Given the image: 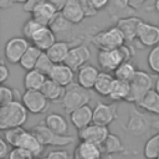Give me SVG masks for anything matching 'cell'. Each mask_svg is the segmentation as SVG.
<instances>
[{
    "mask_svg": "<svg viewBox=\"0 0 159 159\" xmlns=\"http://www.w3.org/2000/svg\"><path fill=\"white\" fill-rule=\"evenodd\" d=\"M29 111L21 101L14 99L12 102L0 106V129L22 127L27 120Z\"/></svg>",
    "mask_w": 159,
    "mask_h": 159,
    "instance_id": "6da1fadb",
    "label": "cell"
},
{
    "mask_svg": "<svg viewBox=\"0 0 159 159\" xmlns=\"http://www.w3.org/2000/svg\"><path fill=\"white\" fill-rule=\"evenodd\" d=\"M134 51L133 47L127 46L125 43L118 48L111 50H98L97 53V62L102 71L114 72L119 65L124 61H128L133 57Z\"/></svg>",
    "mask_w": 159,
    "mask_h": 159,
    "instance_id": "7a4b0ae2",
    "label": "cell"
},
{
    "mask_svg": "<svg viewBox=\"0 0 159 159\" xmlns=\"http://www.w3.org/2000/svg\"><path fill=\"white\" fill-rule=\"evenodd\" d=\"M91 99H92L91 89H87L82 87L80 83L73 82L66 87L65 94L61 99V106L65 109V112L70 114L75 109L88 104Z\"/></svg>",
    "mask_w": 159,
    "mask_h": 159,
    "instance_id": "3957f363",
    "label": "cell"
},
{
    "mask_svg": "<svg viewBox=\"0 0 159 159\" xmlns=\"http://www.w3.org/2000/svg\"><path fill=\"white\" fill-rule=\"evenodd\" d=\"M91 41L94 46L98 47V50L118 48L125 43V39L123 36V32L120 31V29L117 25L107 27V29L101 30L97 34L92 35Z\"/></svg>",
    "mask_w": 159,
    "mask_h": 159,
    "instance_id": "277c9868",
    "label": "cell"
},
{
    "mask_svg": "<svg viewBox=\"0 0 159 159\" xmlns=\"http://www.w3.org/2000/svg\"><path fill=\"white\" fill-rule=\"evenodd\" d=\"M154 82L155 80L148 72L138 70L130 81V96L128 98V102L138 104L144 98V96L154 88Z\"/></svg>",
    "mask_w": 159,
    "mask_h": 159,
    "instance_id": "5b68a950",
    "label": "cell"
},
{
    "mask_svg": "<svg viewBox=\"0 0 159 159\" xmlns=\"http://www.w3.org/2000/svg\"><path fill=\"white\" fill-rule=\"evenodd\" d=\"M37 138L46 147H67L71 145L75 142V138L72 135H61L55 133L52 129H50L45 123H40L34 125L30 129Z\"/></svg>",
    "mask_w": 159,
    "mask_h": 159,
    "instance_id": "8992f818",
    "label": "cell"
},
{
    "mask_svg": "<svg viewBox=\"0 0 159 159\" xmlns=\"http://www.w3.org/2000/svg\"><path fill=\"white\" fill-rule=\"evenodd\" d=\"M140 109V108H139ZM135 107H132L128 113V122L125 125V130L135 137H142L147 134L152 127L150 118L142 111Z\"/></svg>",
    "mask_w": 159,
    "mask_h": 159,
    "instance_id": "52a82bcc",
    "label": "cell"
},
{
    "mask_svg": "<svg viewBox=\"0 0 159 159\" xmlns=\"http://www.w3.org/2000/svg\"><path fill=\"white\" fill-rule=\"evenodd\" d=\"M21 102L24 103L29 113L32 114L45 113L50 104V101L41 92V89H25L21 97Z\"/></svg>",
    "mask_w": 159,
    "mask_h": 159,
    "instance_id": "ba28073f",
    "label": "cell"
},
{
    "mask_svg": "<svg viewBox=\"0 0 159 159\" xmlns=\"http://www.w3.org/2000/svg\"><path fill=\"white\" fill-rule=\"evenodd\" d=\"M30 42L25 36H15L6 41L4 47V56L9 63L16 65L20 62L22 55L29 48Z\"/></svg>",
    "mask_w": 159,
    "mask_h": 159,
    "instance_id": "9c48e42d",
    "label": "cell"
},
{
    "mask_svg": "<svg viewBox=\"0 0 159 159\" xmlns=\"http://www.w3.org/2000/svg\"><path fill=\"white\" fill-rule=\"evenodd\" d=\"M118 118L117 104L98 102L93 108V123L108 127Z\"/></svg>",
    "mask_w": 159,
    "mask_h": 159,
    "instance_id": "30bf717a",
    "label": "cell"
},
{
    "mask_svg": "<svg viewBox=\"0 0 159 159\" xmlns=\"http://www.w3.org/2000/svg\"><path fill=\"white\" fill-rule=\"evenodd\" d=\"M91 58V51L86 43H78L75 47H71L65 63L68 65L72 70L78 71L82 66H84Z\"/></svg>",
    "mask_w": 159,
    "mask_h": 159,
    "instance_id": "8fae6325",
    "label": "cell"
},
{
    "mask_svg": "<svg viewBox=\"0 0 159 159\" xmlns=\"http://www.w3.org/2000/svg\"><path fill=\"white\" fill-rule=\"evenodd\" d=\"M109 134V129L106 125H101L97 123H91L89 125L78 130V137L81 140L91 142L98 145H102L107 135Z\"/></svg>",
    "mask_w": 159,
    "mask_h": 159,
    "instance_id": "7c38bea8",
    "label": "cell"
},
{
    "mask_svg": "<svg viewBox=\"0 0 159 159\" xmlns=\"http://www.w3.org/2000/svg\"><path fill=\"white\" fill-rule=\"evenodd\" d=\"M137 40L144 47H154L159 45V25L149 24L143 20L138 29Z\"/></svg>",
    "mask_w": 159,
    "mask_h": 159,
    "instance_id": "4fadbf2b",
    "label": "cell"
},
{
    "mask_svg": "<svg viewBox=\"0 0 159 159\" xmlns=\"http://www.w3.org/2000/svg\"><path fill=\"white\" fill-rule=\"evenodd\" d=\"M107 11L113 21H118L123 17L134 16L137 10L129 5V0H109Z\"/></svg>",
    "mask_w": 159,
    "mask_h": 159,
    "instance_id": "5bb4252c",
    "label": "cell"
},
{
    "mask_svg": "<svg viewBox=\"0 0 159 159\" xmlns=\"http://www.w3.org/2000/svg\"><path fill=\"white\" fill-rule=\"evenodd\" d=\"M102 148L98 144L86 142V140H80L77 144L72 159H102Z\"/></svg>",
    "mask_w": 159,
    "mask_h": 159,
    "instance_id": "9a60e30c",
    "label": "cell"
},
{
    "mask_svg": "<svg viewBox=\"0 0 159 159\" xmlns=\"http://www.w3.org/2000/svg\"><path fill=\"white\" fill-rule=\"evenodd\" d=\"M48 78L56 81L57 83H60L63 87H67L68 84L75 82V70H72L65 62L55 63L48 75Z\"/></svg>",
    "mask_w": 159,
    "mask_h": 159,
    "instance_id": "2e32d148",
    "label": "cell"
},
{
    "mask_svg": "<svg viewBox=\"0 0 159 159\" xmlns=\"http://www.w3.org/2000/svg\"><path fill=\"white\" fill-rule=\"evenodd\" d=\"M142 21H143V19L137 17V16H128V17H123V19L117 21V26L123 32L125 42L127 41L133 42L134 40H137L138 29H139V25Z\"/></svg>",
    "mask_w": 159,
    "mask_h": 159,
    "instance_id": "e0dca14e",
    "label": "cell"
},
{
    "mask_svg": "<svg viewBox=\"0 0 159 159\" xmlns=\"http://www.w3.org/2000/svg\"><path fill=\"white\" fill-rule=\"evenodd\" d=\"M70 120L77 130L89 125L93 123V108H91L89 104H86L75 109L70 113Z\"/></svg>",
    "mask_w": 159,
    "mask_h": 159,
    "instance_id": "ac0fdd59",
    "label": "cell"
},
{
    "mask_svg": "<svg viewBox=\"0 0 159 159\" xmlns=\"http://www.w3.org/2000/svg\"><path fill=\"white\" fill-rule=\"evenodd\" d=\"M99 70L89 63H86L84 66H82L78 71H77V76H76V82L80 83L82 87L87 88V89H93L94 83L97 81V77L99 75Z\"/></svg>",
    "mask_w": 159,
    "mask_h": 159,
    "instance_id": "d6986e66",
    "label": "cell"
},
{
    "mask_svg": "<svg viewBox=\"0 0 159 159\" xmlns=\"http://www.w3.org/2000/svg\"><path fill=\"white\" fill-rule=\"evenodd\" d=\"M56 41V34L50 26H42L31 39V42L42 51H47Z\"/></svg>",
    "mask_w": 159,
    "mask_h": 159,
    "instance_id": "ffe728a7",
    "label": "cell"
},
{
    "mask_svg": "<svg viewBox=\"0 0 159 159\" xmlns=\"http://www.w3.org/2000/svg\"><path fill=\"white\" fill-rule=\"evenodd\" d=\"M61 12L66 17V20H68L72 25L81 24L86 17L84 10L78 0H68Z\"/></svg>",
    "mask_w": 159,
    "mask_h": 159,
    "instance_id": "44dd1931",
    "label": "cell"
},
{
    "mask_svg": "<svg viewBox=\"0 0 159 159\" xmlns=\"http://www.w3.org/2000/svg\"><path fill=\"white\" fill-rule=\"evenodd\" d=\"M57 14H58V11L46 0L34 9V11L31 12V16L35 17L37 21H40L42 25L48 26Z\"/></svg>",
    "mask_w": 159,
    "mask_h": 159,
    "instance_id": "7402d4cb",
    "label": "cell"
},
{
    "mask_svg": "<svg viewBox=\"0 0 159 159\" xmlns=\"http://www.w3.org/2000/svg\"><path fill=\"white\" fill-rule=\"evenodd\" d=\"M43 123L50 129H52L55 133L61 134V135H68V132H70L68 122L62 114H60V113H50V114L46 116Z\"/></svg>",
    "mask_w": 159,
    "mask_h": 159,
    "instance_id": "603a6c76",
    "label": "cell"
},
{
    "mask_svg": "<svg viewBox=\"0 0 159 159\" xmlns=\"http://www.w3.org/2000/svg\"><path fill=\"white\" fill-rule=\"evenodd\" d=\"M73 42H68V41H56L47 51L46 53L50 56V58L55 62V63H62L65 62L71 47H72Z\"/></svg>",
    "mask_w": 159,
    "mask_h": 159,
    "instance_id": "cb8c5ba5",
    "label": "cell"
},
{
    "mask_svg": "<svg viewBox=\"0 0 159 159\" xmlns=\"http://www.w3.org/2000/svg\"><path fill=\"white\" fill-rule=\"evenodd\" d=\"M65 89H66V87L61 86L56 81L47 77V80L45 81V83L41 88V92L46 96V98L50 102H61V99L65 94Z\"/></svg>",
    "mask_w": 159,
    "mask_h": 159,
    "instance_id": "d4e9b609",
    "label": "cell"
},
{
    "mask_svg": "<svg viewBox=\"0 0 159 159\" xmlns=\"http://www.w3.org/2000/svg\"><path fill=\"white\" fill-rule=\"evenodd\" d=\"M114 80H116V77L111 72L101 71L98 77H97V81L94 83V87H93L94 92L98 93L102 97H108L109 93H111V89H112Z\"/></svg>",
    "mask_w": 159,
    "mask_h": 159,
    "instance_id": "484cf974",
    "label": "cell"
},
{
    "mask_svg": "<svg viewBox=\"0 0 159 159\" xmlns=\"http://www.w3.org/2000/svg\"><path fill=\"white\" fill-rule=\"evenodd\" d=\"M129 96H130V82L116 78L113 82L111 93L108 96L109 99H112L114 102H120V101L128 102Z\"/></svg>",
    "mask_w": 159,
    "mask_h": 159,
    "instance_id": "4316f807",
    "label": "cell"
},
{
    "mask_svg": "<svg viewBox=\"0 0 159 159\" xmlns=\"http://www.w3.org/2000/svg\"><path fill=\"white\" fill-rule=\"evenodd\" d=\"M19 147H22V148L30 150L35 155V158H39L42 154L45 145L39 140V138L31 130H25V133L20 140Z\"/></svg>",
    "mask_w": 159,
    "mask_h": 159,
    "instance_id": "83f0119b",
    "label": "cell"
},
{
    "mask_svg": "<svg viewBox=\"0 0 159 159\" xmlns=\"http://www.w3.org/2000/svg\"><path fill=\"white\" fill-rule=\"evenodd\" d=\"M103 154L106 155H113V154H124L125 153V148L123 145V142L120 140V138L113 133H109L107 135V138L104 139V142L101 145Z\"/></svg>",
    "mask_w": 159,
    "mask_h": 159,
    "instance_id": "f1b7e54d",
    "label": "cell"
},
{
    "mask_svg": "<svg viewBox=\"0 0 159 159\" xmlns=\"http://www.w3.org/2000/svg\"><path fill=\"white\" fill-rule=\"evenodd\" d=\"M135 106L139 107L140 109H143L147 113H152V114L159 116V93L154 88L150 89L144 96V98Z\"/></svg>",
    "mask_w": 159,
    "mask_h": 159,
    "instance_id": "f546056e",
    "label": "cell"
},
{
    "mask_svg": "<svg viewBox=\"0 0 159 159\" xmlns=\"http://www.w3.org/2000/svg\"><path fill=\"white\" fill-rule=\"evenodd\" d=\"M42 52H43V51L40 50V48H39L37 46H35L34 43L30 45L29 48H27V50L25 51V53L22 55L20 62H19L20 67H21L22 70H25V71L34 70L35 66H36V63H37V60H39V57L41 56Z\"/></svg>",
    "mask_w": 159,
    "mask_h": 159,
    "instance_id": "4dcf8cb0",
    "label": "cell"
},
{
    "mask_svg": "<svg viewBox=\"0 0 159 159\" xmlns=\"http://www.w3.org/2000/svg\"><path fill=\"white\" fill-rule=\"evenodd\" d=\"M46 80H47L46 75L34 68V70L26 71L24 76V87L25 89H41Z\"/></svg>",
    "mask_w": 159,
    "mask_h": 159,
    "instance_id": "1f68e13d",
    "label": "cell"
},
{
    "mask_svg": "<svg viewBox=\"0 0 159 159\" xmlns=\"http://www.w3.org/2000/svg\"><path fill=\"white\" fill-rule=\"evenodd\" d=\"M137 68L134 66V63L128 60V61H124L119 65V67L113 72L114 73V77L118 78V80H123V81H128L130 82L132 78L134 77V75L137 73Z\"/></svg>",
    "mask_w": 159,
    "mask_h": 159,
    "instance_id": "d6a6232c",
    "label": "cell"
},
{
    "mask_svg": "<svg viewBox=\"0 0 159 159\" xmlns=\"http://www.w3.org/2000/svg\"><path fill=\"white\" fill-rule=\"evenodd\" d=\"M143 155L145 159H158L159 158V133L152 135L143 147Z\"/></svg>",
    "mask_w": 159,
    "mask_h": 159,
    "instance_id": "836d02e7",
    "label": "cell"
},
{
    "mask_svg": "<svg viewBox=\"0 0 159 159\" xmlns=\"http://www.w3.org/2000/svg\"><path fill=\"white\" fill-rule=\"evenodd\" d=\"M26 129H24L22 127H15V128H9L4 132V138L5 140L11 145V147H19L20 140L24 135Z\"/></svg>",
    "mask_w": 159,
    "mask_h": 159,
    "instance_id": "e575fe53",
    "label": "cell"
},
{
    "mask_svg": "<svg viewBox=\"0 0 159 159\" xmlns=\"http://www.w3.org/2000/svg\"><path fill=\"white\" fill-rule=\"evenodd\" d=\"M71 25L72 24L68 20H66V17L62 15V12H58L48 26L53 30L55 34H62V32L68 31V29L71 27Z\"/></svg>",
    "mask_w": 159,
    "mask_h": 159,
    "instance_id": "d590c367",
    "label": "cell"
},
{
    "mask_svg": "<svg viewBox=\"0 0 159 159\" xmlns=\"http://www.w3.org/2000/svg\"><path fill=\"white\" fill-rule=\"evenodd\" d=\"M42 26H45V25H42L40 21H37L35 17L31 16L29 20L25 21V24H24V26H22V35H24L27 40L31 41V39L34 37V35H35Z\"/></svg>",
    "mask_w": 159,
    "mask_h": 159,
    "instance_id": "8d00e7d4",
    "label": "cell"
},
{
    "mask_svg": "<svg viewBox=\"0 0 159 159\" xmlns=\"http://www.w3.org/2000/svg\"><path fill=\"white\" fill-rule=\"evenodd\" d=\"M53 65H55V62L50 58V56L46 53V51H43L41 53V56L39 57V60H37V63L35 66V70L40 71L41 73H43V75H46L48 77V75H50Z\"/></svg>",
    "mask_w": 159,
    "mask_h": 159,
    "instance_id": "74e56055",
    "label": "cell"
},
{
    "mask_svg": "<svg viewBox=\"0 0 159 159\" xmlns=\"http://www.w3.org/2000/svg\"><path fill=\"white\" fill-rule=\"evenodd\" d=\"M147 62L152 72H154L155 75H159V45L152 47V50L148 53Z\"/></svg>",
    "mask_w": 159,
    "mask_h": 159,
    "instance_id": "f35d334b",
    "label": "cell"
},
{
    "mask_svg": "<svg viewBox=\"0 0 159 159\" xmlns=\"http://www.w3.org/2000/svg\"><path fill=\"white\" fill-rule=\"evenodd\" d=\"M7 159H35V155L22 147H12Z\"/></svg>",
    "mask_w": 159,
    "mask_h": 159,
    "instance_id": "ab89813d",
    "label": "cell"
},
{
    "mask_svg": "<svg viewBox=\"0 0 159 159\" xmlns=\"http://www.w3.org/2000/svg\"><path fill=\"white\" fill-rule=\"evenodd\" d=\"M14 89L5 86V84H1L0 86V106H4V104H7L10 102H12L15 98H14Z\"/></svg>",
    "mask_w": 159,
    "mask_h": 159,
    "instance_id": "60d3db41",
    "label": "cell"
},
{
    "mask_svg": "<svg viewBox=\"0 0 159 159\" xmlns=\"http://www.w3.org/2000/svg\"><path fill=\"white\" fill-rule=\"evenodd\" d=\"M35 159H72V155L65 149L50 150L45 157H39Z\"/></svg>",
    "mask_w": 159,
    "mask_h": 159,
    "instance_id": "b9f144b4",
    "label": "cell"
},
{
    "mask_svg": "<svg viewBox=\"0 0 159 159\" xmlns=\"http://www.w3.org/2000/svg\"><path fill=\"white\" fill-rule=\"evenodd\" d=\"M80 4L82 5L83 10H84V14H86V17H92L94 15H97V10L93 7V5L91 4V0H78Z\"/></svg>",
    "mask_w": 159,
    "mask_h": 159,
    "instance_id": "7bdbcfd3",
    "label": "cell"
},
{
    "mask_svg": "<svg viewBox=\"0 0 159 159\" xmlns=\"http://www.w3.org/2000/svg\"><path fill=\"white\" fill-rule=\"evenodd\" d=\"M10 144L5 140V138L2 137L0 139V159H5L6 157H9V153H10Z\"/></svg>",
    "mask_w": 159,
    "mask_h": 159,
    "instance_id": "ee69618b",
    "label": "cell"
},
{
    "mask_svg": "<svg viewBox=\"0 0 159 159\" xmlns=\"http://www.w3.org/2000/svg\"><path fill=\"white\" fill-rule=\"evenodd\" d=\"M43 1H46V0H29L27 2H25V4L22 5V9H24V11H25V12L31 14V12L34 11V9H35L37 5L42 4Z\"/></svg>",
    "mask_w": 159,
    "mask_h": 159,
    "instance_id": "f6af8a7d",
    "label": "cell"
},
{
    "mask_svg": "<svg viewBox=\"0 0 159 159\" xmlns=\"http://www.w3.org/2000/svg\"><path fill=\"white\" fill-rule=\"evenodd\" d=\"M9 77H10V71H9L7 66L5 65V62L1 61V63H0V83L4 84Z\"/></svg>",
    "mask_w": 159,
    "mask_h": 159,
    "instance_id": "bcb514c9",
    "label": "cell"
},
{
    "mask_svg": "<svg viewBox=\"0 0 159 159\" xmlns=\"http://www.w3.org/2000/svg\"><path fill=\"white\" fill-rule=\"evenodd\" d=\"M58 12H61L62 10H63V7H65V5L67 4V1L68 0H47Z\"/></svg>",
    "mask_w": 159,
    "mask_h": 159,
    "instance_id": "7dc6e473",
    "label": "cell"
},
{
    "mask_svg": "<svg viewBox=\"0 0 159 159\" xmlns=\"http://www.w3.org/2000/svg\"><path fill=\"white\" fill-rule=\"evenodd\" d=\"M91 4L93 5V7L97 11H99V10H102V9H104V7L108 6L109 0H91Z\"/></svg>",
    "mask_w": 159,
    "mask_h": 159,
    "instance_id": "c3c4849f",
    "label": "cell"
},
{
    "mask_svg": "<svg viewBox=\"0 0 159 159\" xmlns=\"http://www.w3.org/2000/svg\"><path fill=\"white\" fill-rule=\"evenodd\" d=\"M147 0H129V5L134 9V10H138Z\"/></svg>",
    "mask_w": 159,
    "mask_h": 159,
    "instance_id": "681fc988",
    "label": "cell"
},
{
    "mask_svg": "<svg viewBox=\"0 0 159 159\" xmlns=\"http://www.w3.org/2000/svg\"><path fill=\"white\" fill-rule=\"evenodd\" d=\"M12 0H0V7L1 9H7L12 5Z\"/></svg>",
    "mask_w": 159,
    "mask_h": 159,
    "instance_id": "f907efd6",
    "label": "cell"
},
{
    "mask_svg": "<svg viewBox=\"0 0 159 159\" xmlns=\"http://www.w3.org/2000/svg\"><path fill=\"white\" fill-rule=\"evenodd\" d=\"M154 89L159 93V75H157V78H155V82H154Z\"/></svg>",
    "mask_w": 159,
    "mask_h": 159,
    "instance_id": "816d5d0a",
    "label": "cell"
},
{
    "mask_svg": "<svg viewBox=\"0 0 159 159\" xmlns=\"http://www.w3.org/2000/svg\"><path fill=\"white\" fill-rule=\"evenodd\" d=\"M27 1H29V0H12L14 4H22V5H24L25 2H27Z\"/></svg>",
    "mask_w": 159,
    "mask_h": 159,
    "instance_id": "f5cc1de1",
    "label": "cell"
},
{
    "mask_svg": "<svg viewBox=\"0 0 159 159\" xmlns=\"http://www.w3.org/2000/svg\"><path fill=\"white\" fill-rule=\"evenodd\" d=\"M154 9H155V11L159 14V0H155V2H154Z\"/></svg>",
    "mask_w": 159,
    "mask_h": 159,
    "instance_id": "db71d44e",
    "label": "cell"
},
{
    "mask_svg": "<svg viewBox=\"0 0 159 159\" xmlns=\"http://www.w3.org/2000/svg\"><path fill=\"white\" fill-rule=\"evenodd\" d=\"M158 159H159V158H158Z\"/></svg>",
    "mask_w": 159,
    "mask_h": 159,
    "instance_id": "11a10c76",
    "label": "cell"
}]
</instances>
